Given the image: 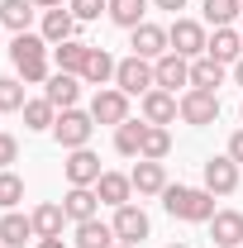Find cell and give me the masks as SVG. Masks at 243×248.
Instances as JSON below:
<instances>
[{
    "mask_svg": "<svg viewBox=\"0 0 243 248\" xmlns=\"http://www.w3.org/2000/svg\"><path fill=\"white\" fill-rule=\"evenodd\" d=\"M10 62H15V77L24 86H43L53 77V43L43 33H15L10 38Z\"/></svg>",
    "mask_w": 243,
    "mask_h": 248,
    "instance_id": "cell-1",
    "label": "cell"
},
{
    "mask_svg": "<svg viewBox=\"0 0 243 248\" xmlns=\"http://www.w3.org/2000/svg\"><path fill=\"white\" fill-rule=\"evenodd\" d=\"M214 191H205V186H172L167 182V191H162V210L172 219H182V224H210L214 219Z\"/></svg>",
    "mask_w": 243,
    "mask_h": 248,
    "instance_id": "cell-2",
    "label": "cell"
},
{
    "mask_svg": "<svg viewBox=\"0 0 243 248\" xmlns=\"http://www.w3.org/2000/svg\"><path fill=\"white\" fill-rule=\"evenodd\" d=\"M91 139H95V120H91V110H58L53 143H58L62 153H72V148H91Z\"/></svg>",
    "mask_w": 243,
    "mask_h": 248,
    "instance_id": "cell-3",
    "label": "cell"
},
{
    "mask_svg": "<svg viewBox=\"0 0 243 248\" xmlns=\"http://www.w3.org/2000/svg\"><path fill=\"white\" fill-rule=\"evenodd\" d=\"M167 43H172V53H182V58H205V43H210V33H205V19H186L177 15L172 24H167Z\"/></svg>",
    "mask_w": 243,
    "mask_h": 248,
    "instance_id": "cell-4",
    "label": "cell"
},
{
    "mask_svg": "<svg viewBox=\"0 0 243 248\" xmlns=\"http://www.w3.org/2000/svg\"><path fill=\"white\" fill-rule=\"evenodd\" d=\"M177 105H182V124H196V129H205V124L219 120V91L186 86V91L177 95Z\"/></svg>",
    "mask_w": 243,
    "mask_h": 248,
    "instance_id": "cell-5",
    "label": "cell"
},
{
    "mask_svg": "<svg viewBox=\"0 0 243 248\" xmlns=\"http://www.w3.org/2000/svg\"><path fill=\"white\" fill-rule=\"evenodd\" d=\"M115 86H120L124 95H148L152 86H157V72H152L148 58H120V67H115Z\"/></svg>",
    "mask_w": 243,
    "mask_h": 248,
    "instance_id": "cell-6",
    "label": "cell"
},
{
    "mask_svg": "<svg viewBox=\"0 0 243 248\" xmlns=\"http://www.w3.org/2000/svg\"><path fill=\"white\" fill-rule=\"evenodd\" d=\"M200 177H205V191H214V196H234V191H239V182H243L239 162H234L229 153H214V157H205Z\"/></svg>",
    "mask_w": 243,
    "mask_h": 248,
    "instance_id": "cell-7",
    "label": "cell"
},
{
    "mask_svg": "<svg viewBox=\"0 0 243 248\" xmlns=\"http://www.w3.org/2000/svg\"><path fill=\"white\" fill-rule=\"evenodd\" d=\"M129 100H134V95H124L120 86H100V91L91 95V120L95 124H115V129H120V124L129 120Z\"/></svg>",
    "mask_w": 243,
    "mask_h": 248,
    "instance_id": "cell-8",
    "label": "cell"
},
{
    "mask_svg": "<svg viewBox=\"0 0 243 248\" xmlns=\"http://www.w3.org/2000/svg\"><path fill=\"white\" fill-rule=\"evenodd\" d=\"M129 48H134V58H148V62H157L162 53H172L167 29H162V24H152V19H143L138 29H129Z\"/></svg>",
    "mask_w": 243,
    "mask_h": 248,
    "instance_id": "cell-9",
    "label": "cell"
},
{
    "mask_svg": "<svg viewBox=\"0 0 243 248\" xmlns=\"http://www.w3.org/2000/svg\"><path fill=\"white\" fill-rule=\"evenodd\" d=\"M110 224H115V239H120V244H143V239H148V215H143V205H134V201H129V205H120V210H115V219H110Z\"/></svg>",
    "mask_w": 243,
    "mask_h": 248,
    "instance_id": "cell-10",
    "label": "cell"
},
{
    "mask_svg": "<svg viewBox=\"0 0 243 248\" xmlns=\"http://www.w3.org/2000/svg\"><path fill=\"white\" fill-rule=\"evenodd\" d=\"M138 110H143V120H148V124H177V120H182L177 95L162 91V86H152L148 95H138Z\"/></svg>",
    "mask_w": 243,
    "mask_h": 248,
    "instance_id": "cell-11",
    "label": "cell"
},
{
    "mask_svg": "<svg viewBox=\"0 0 243 248\" xmlns=\"http://www.w3.org/2000/svg\"><path fill=\"white\" fill-rule=\"evenodd\" d=\"M62 172H67V186H95L105 167H100V157H95L91 148H72L67 162H62Z\"/></svg>",
    "mask_w": 243,
    "mask_h": 248,
    "instance_id": "cell-12",
    "label": "cell"
},
{
    "mask_svg": "<svg viewBox=\"0 0 243 248\" xmlns=\"http://www.w3.org/2000/svg\"><path fill=\"white\" fill-rule=\"evenodd\" d=\"M152 72H157V86L162 91L177 95V86H191V58H182V53H162V58L152 62Z\"/></svg>",
    "mask_w": 243,
    "mask_h": 248,
    "instance_id": "cell-13",
    "label": "cell"
},
{
    "mask_svg": "<svg viewBox=\"0 0 243 248\" xmlns=\"http://www.w3.org/2000/svg\"><path fill=\"white\" fill-rule=\"evenodd\" d=\"M76 29H81V19L67 10V5H58V10H43V19H38V33L58 48V43H67V38H76Z\"/></svg>",
    "mask_w": 243,
    "mask_h": 248,
    "instance_id": "cell-14",
    "label": "cell"
},
{
    "mask_svg": "<svg viewBox=\"0 0 243 248\" xmlns=\"http://www.w3.org/2000/svg\"><path fill=\"white\" fill-rule=\"evenodd\" d=\"M81 77H72V72H53L48 81H43V95L58 105V110H76V100H81Z\"/></svg>",
    "mask_w": 243,
    "mask_h": 248,
    "instance_id": "cell-15",
    "label": "cell"
},
{
    "mask_svg": "<svg viewBox=\"0 0 243 248\" xmlns=\"http://www.w3.org/2000/svg\"><path fill=\"white\" fill-rule=\"evenodd\" d=\"M62 210L72 224H81V219H95L100 215V196H95V186H67V196H62Z\"/></svg>",
    "mask_w": 243,
    "mask_h": 248,
    "instance_id": "cell-16",
    "label": "cell"
},
{
    "mask_svg": "<svg viewBox=\"0 0 243 248\" xmlns=\"http://www.w3.org/2000/svg\"><path fill=\"white\" fill-rule=\"evenodd\" d=\"M129 182H134L138 196H162V191H167V167L152 162V157H138L134 172H129Z\"/></svg>",
    "mask_w": 243,
    "mask_h": 248,
    "instance_id": "cell-17",
    "label": "cell"
},
{
    "mask_svg": "<svg viewBox=\"0 0 243 248\" xmlns=\"http://www.w3.org/2000/svg\"><path fill=\"white\" fill-rule=\"evenodd\" d=\"M95 196H100V205H110V210L129 205V201H134V182H129V172H100Z\"/></svg>",
    "mask_w": 243,
    "mask_h": 248,
    "instance_id": "cell-18",
    "label": "cell"
},
{
    "mask_svg": "<svg viewBox=\"0 0 243 248\" xmlns=\"http://www.w3.org/2000/svg\"><path fill=\"white\" fill-rule=\"evenodd\" d=\"M210 239H214V248H243V215L239 210H214Z\"/></svg>",
    "mask_w": 243,
    "mask_h": 248,
    "instance_id": "cell-19",
    "label": "cell"
},
{
    "mask_svg": "<svg viewBox=\"0 0 243 248\" xmlns=\"http://www.w3.org/2000/svg\"><path fill=\"white\" fill-rule=\"evenodd\" d=\"M86 58H91V43H86V38H67V43L53 48V67H58V72H72V77L86 72Z\"/></svg>",
    "mask_w": 243,
    "mask_h": 248,
    "instance_id": "cell-20",
    "label": "cell"
},
{
    "mask_svg": "<svg viewBox=\"0 0 243 248\" xmlns=\"http://www.w3.org/2000/svg\"><path fill=\"white\" fill-rule=\"evenodd\" d=\"M29 239H38L33 234V215H19V210H5L0 215V244L5 248H24Z\"/></svg>",
    "mask_w": 243,
    "mask_h": 248,
    "instance_id": "cell-21",
    "label": "cell"
},
{
    "mask_svg": "<svg viewBox=\"0 0 243 248\" xmlns=\"http://www.w3.org/2000/svg\"><path fill=\"white\" fill-rule=\"evenodd\" d=\"M205 53H210L214 62H224V67H234V62L243 58V33L239 29H214L210 43H205Z\"/></svg>",
    "mask_w": 243,
    "mask_h": 248,
    "instance_id": "cell-22",
    "label": "cell"
},
{
    "mask_svg": "<svg viewBox=\"0 0 243 248\" xmlns=\"http://www.w3.org/2000/svg\"><path fill=\"white\" fill-rule=\"evenodd\" d=\"M62 224H67L62 201H43V205H33V234H38V239H62Z\"/></svg>",
    "mask_w": 243,
    "mask_h": 248,
    "instance_id": "cell-23",
    "label": "cell"
},
{
    "mask_svg": "<svg viewBox=\"0 0 243 248\" xmlns=\"http://www.w3.org/2000/svg\"><path fill=\"white\" fill-rule=\"evenodd\" d=\"M76 248H115L120 239H115V224H105V219H81L76 224V239H72Z\"/></svg>",
    "mask_w": 243,
    "mask_h": 248,
    "instance_id": "cell-24",
    "label": "cell"
},
{
    "mask_svg": "<svg viewBox=\"0 0 243 248\" xmlns=\"http://www.w3.org/2000/svg\"><path fill=\"white\" fill-rule=\"evenodd\" d=\"M115 67H120V62L110 58L105 48H91V58H86V72H81V81H86V86H95V91H100V86H115Z\"/></svg>",
    "mask_w": 243,
    "mask_h": 248,
    "instance_id": "cell-25",
    "label": "cell"
},
{
    "mask_svg": "<svg viewBox=\"0 0 243 248\" xmlns=\"http://www.w3.org/2000/svg\"><path fill=\"white\" fill-rule=\"evenodd\" d=\"M33 0H0V24L10 33H29L33 29Z\"/></svg>",
    "mask_w": 243,
    "mask_h": 248,
    "instance_id": "cell-26",
    "label": "cell"
},
{
    "mask_svg": "<svg viewBox=\"0 0 243 248\" xmlns=\"http://www.w3.org/2000/svg\"><path fill=\"white\" fill-rule=\"evenodd\" d=\"M19 115H24V129H33V134H53V124H58V105H53L48 95H38V100H29Z\"/></svg>",
    "mask_w": 243,
    "mask_h": 248,
    "instance_id": "cell-27",
    "label": "cell"
},
{
    "mask_svg": "<svg viewBox=\"0 0 243 248\" xmlns=\"http://www.w3.org/2000/svg\"><path fill=\"white\" fill-rule=\"evenodd\" d=\"M148 5L152 0H110V24H120V29H138L143 19H148Z\"/></svg>",
    "mask_w": 243,
    "mask_h": 248,
    "instance_id": "cell-28",
    "label": "cell"
},
{
    "mask_svg": "<svg viewBox=\"0 0 243 248\" xmlns=\"http://www.w3.org/2000/svg\"><path fill=\"white\" fill-rule=\"evenodd\" d=\"M224 72H229V67L214 62L210 53H205V58L191 62V86H200V91H219V86H224Z\"/></svg>",
    "mask_w": 243,
    "mask_h": 248,
    "instance_id": "cell-29",
    "label": "cell"
},
{
    "mask_svg": "<svg viewBox=\"0 0 243 248\" xmlns=\"http://www.w3.org/2000/svg\"><path fill=\"white\" fill-rule=\"evenodd\" d=\"M143 134H148V120H124L120 129H115V153L120 157H138L143 153Z\"/></svg>",
    "mask_w": 243,
    "mask_h": 248,
    "instance_id": "cell-30",
    "label": "cell"
},
{
    "mask_svg": "<svg viewBox=\"0 0 243 248\" xmlns=\"http://www.w3.org/2000/svg\"><path fill=\"white\" fill-rule=\"evenodd\" d=\"M167 153H172V129H167V124H148V134H143V153H138V157L162 162Z\"/></svg>",
    "mask_w": 243,
    "mask_h": 248,
    "instance_id": "cell-31",
    "label": "cell"
},
{
    "mask_svg": "<svg viewBox=\"0 0 243 248\" xmlns=\"http://www.w3.org/2000/svg\"><path fill=\"white\" fill-rule=\"evenodd\" d=\"M24 105H29L24 81H19V77H0V115H19Z\"/></svg>",
    "mask_w": 243,
    "mask_h": 248,
    "instance_id": "cell-32",
    "label": "cell"
},
{
    "mask_svg": "<svg viewBox=\"0 0 243 248\" xmlns=\"http://www.w3.org/2000/svg\"><path fill=\"white\" fill-rule=\"evenodd\" d=\"M200 10H205V24L214 29H234V19H239V0H205Z\"/></svg>",
    "mask_w": 243,
    "mask_h": 248,
    "instance_id": "cell-33",
    "label": "cell"
},
{
    "mask_svg": "<svg viewBox=\"0 0 243 248\" xmlns=\"http://www.w3.org/2000/svg\"><path fill=\"white\" fill-rule=\"evenodd\" d=\"M19 201H24V177H15V172L5 167V172H0V210H15Z\"/></svg>",
    "mask_w": 243,
    "mask_h": 248,
    "instance_id": "cell-34",
    "label": "cell"
},
{
    "mask_svg": "<svg viewBox=\"0 0 243 248\" xmlns=\"http://www.w3.org/2000/svg\"><path fill=\"white\" fill-rule=\"evenodd\" d=\"M67 10H72L81 24H91V19H100V15L110 10V0H67Z\"/></svg>",
    "mask_w": 243,
    "mask_h": 248,
    "instance_id": "cell-35",
    "label": "cell"
},
{
    "mask_svg": "<svg viewBox=\"0 0 243 248\" xmlns=\"http://www.w3.org/2000/svg\"><path fill=\"white\" fill-rule=\"evenodd\" d=\"M15 157H19V139H15V134H5V129H0V172H5V167H10V162H15Z\"/></svg>",
    "mask_w": 243,
    "mask_h": 248,
    "instance_id": "cell-36",
    "label": "cell"
},
{
    "mask_svg": "<svg viewBox=\"0 0 243 248\" xmlns=\"http://www.w3.org/2000/svg\"><path fill=\"white\" fill-rule=\"evenodd\" d=\"M224 153H229V157L243 167V129H234V134H229V148H224Z\"/></svg>",
    "mask_w": 243,
    "mask_h": 248,
    "instance_id": "cell-37",
    "label": "cell"
},
{
    "mask_svg": "<svg viewBox=\"0 0 243 248\" xmlns=\"http://www.w3.org/2000/svg\"><path fill=\"white\" fill-rule=\"evenodd\" d=\"M152 10H172L177 15V10H186V0H152Z\"/></svg>",
    "mask_w": 243,
    "mask_h": 248,
    "instance_id": "cell-38",
    "label": "cell"
},
{
    "mask_svg": "<svg viewBox=\"0 0 243 248\" xmlns=\"http://www.w3.org/2000/svg\"><path fill=\"white\" fill-rule=\"evenodd\" d=\"M33 248H67V244H62V239H38Z\"/></svg>",
    "mask_w": 243,
    "mask_h": 248,
    "instance_id": "cell-39",
    "label": "cell"
},
{
    "mask_svg": "<svg viewBox=\"0 0 243 248\" xmlns=\"http://www.w3.org/2000/svg\"><path fill=\"white\" fill-rule=\"evenodd\" d=\"M33 5H38V10H58L62 0H33Z\"/></svg>",
    "mask_w": 243,
    "mask_h": 248,
    "instance_id": "cell-40",
    "label": "cell"
},
{
    "mask_svg": "<svg viewBox=\"0 0 243 248\" xmlns=\"http://www.w3.org/2000/svg\"><path fill=\"white\" fill-rule=\"evenodd\" d=\"M234 81H239V86H243V58L234 62Z\"/></svg>",
    "mask_w": 243,
    "mask_h": 248,
    "instance_id": "cell-41",
    "label": "cell"
},
{
    "mask_svg": "<svg viewBox=\"0 0 243 248\" xmlns=\"http://www.w3.org/2000/svg\"><path fill=\"white\" fill-rule=\"evenodd\" d=\"M239 19H243V0H239Z\"/></svg>",
    "mask_w": 243,
    "mask_h": 248,
    "instance_id": "cell-42",
    "label": "cell"
},
{
    "mask_svg": "<svg viewBox=\"0 0 243 248\" xmlns=\"http://www.w3.org/2000/svg\"><path fill=\"white\" fill-rule=\"evenodd\" d=\"M167 248H186V244H167Z\"/></svg>",
    "mask_w": 243,
    "mask_h": 248,
    "instance_id": "cell-43",
    "label": "cell"
},
{
    "mask_svg": "<svg viewBox=\"0 0 243 248\" xmlns=\"http://www.w3.org/2000/svg\"><path fill=\"white\" fill-rule=\"evenodd\" d=\"M115 248H134V244H115Z\"/></svg>",
    "mask_w": 243,
    "mask_h": 248,
    "instance_id": "cell-44",
    "label": "cell"
},
{
    "mask_svg": "<svg viewBox=\"0 0 243 248\" xmlns=\"http://www.w3.org/2000/svg\"><path fill=\"white\" fill-rule=\"evenodd\" d=\"M239 120H243V105H239Z\"/></svg>",
    "mask_w": 243,
    "mask_h": 248,
    "instance_id": "cell-45",
    "label": "cell"
},
{
    "mask_svg": "<svg viewBox=\"0 0 243 248\" xmlns=\"http://www.w3.org/2000/svg\"><path fill=\"white\" fill-rule=\"evenodd\" d=\"M0 33H5V24H0Z\"/></svg>",
    "mask_w": 243,
    "mask_h": 248,
    "instance_id": "cell-46",
    "label": "cell"
},
{
    "mask_svg": "<svg viewBox=\"0 0 243 248\" xmlns=\"http://www.w3.org/2000/svg\"><path fill=\"white\" fill-rule=\"evenodd\" d=\"M0 248H5V244H0Z\"/></svg>",
    "mask_w": 243,
    "mask_h": 248,
    "instance_id": "cell-47",
    "label": "cell"
},
{
    "mask_svg": "<svg viewBox=\"0 0 243 248\" xmlns=\"http://www.w3.org/2000/svg\"><path fill=\"white\" fill-rule=\"evenodd\" d=\"M239 33H243V29H239Z\"/></svg>",
    "mask_w": 243,
    "mask_h": 248,
    "instance_id": "cell-48",
    "label": "cell"
}]
</instances>
